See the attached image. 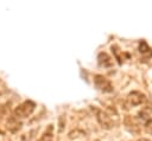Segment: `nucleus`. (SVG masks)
I'll return each mask as SVG.
<instances>
[{"instance_id": "nucleus-6", "label": "nucleus", "mask_w": 152, "mask_h": 141, "mask_svg": "<svg viewBox=\"0 0 152 141\" xmlns=\"http://www.w3.org/2000/svg\"><path fill=\"white\" fill-rule=\"evenodd\" d=\"M21 122L18 120V118H15L13 115L12 116H10L8 118H7V122H6V128L11 132V133H18L20 129H21Z\"/></svg>"}, {"instance_id": "nucleus-3", "label": "nucleus", "mask_w": 152, "mask_h": 141, "mask_svg": "<svg viewBox=\"0 0 152 141\" xmlns=\"http://www.w3.org/2000/svg\"><path fill=\"white\" fill-rule=\"evenodd\" d=\"M94 85L96 86V89H99L102 92H112L113 91L112 83L102 75H95L94 76Z\"/></svg>"}, {"instance_id": "nucleus-9", "label": "nucleus", "mask_w": 152, "mask_h": 141, "mask_svg": "<svg viewBox=\"0 0 152 141\" xmlns=\"http://www.w3.org/2000/svg\"><path fill=\"white\" fill-rule=\"evenodd\" d=\"M84 136H87V132L83 129H80V128L72 129L68 134V139H70V140H77V139H82Z\"/></svg>"}, {"instance_id": "nucleus-13", "label": "nucleus", "mask_w": 152, "mask_h": 141, "mask_svg": "<svg viewBox=\"0 0 152 141\" xmlns=\"http://www.w3.org/2000/svg\"><path fill=\"white\" fill-rule=\"evenodd\" d=\"M137 141H150L148 139H146V137H140V139H138Z\"/></svg>"}, {"instance_id": "nucleus-4", "label": "nucleus", "mask_w": 152, "mask_h": 141, "mask_svg": "<svg viewBox=\"0 0 152 141\" xmlns=\"http://www.w3.org/2000/svg\"><path fill=\"white\" fill-rule=\"evenodd\" d=\"M127 102L131 107H138L146 102V95L140 91H132L127 96Z\"/></svg>"}, {"instance_id": "nucleus-2", "label": "nucleus", "mask_w": 152, "mask_h": 141, "mask_svg": "<svg viewBox=\"0 0 152 141\" xmlns=\"http://www.w3.org/2000/svg\"><path fill=\"white\" fill-rule=\"evenodd\" d=\"M90 109H91V111H93V114H94L96 121L99 122V124H100L103 129H107V130H108V129H112V128L114 127L115 123L110 120V117L106 114V111L99 109L97 107H93V105H90Z\"/></svg>"}, {"instance_id": "nucleus-11", "label": "nucleus", "mask_w": 152, "mask_h": 141, "mask_svg": "<svg viewBox=\"0 0 152 141\" xmlns=\"http://www.w3.org/2000/svg\"><path fill=\"white\" fill-rule=\"evenodd\" d=\"M140 52L141 53H146V52H148L150 55H152V49H150L148 47V45L146 44V41H144V40H141L140 41Z\"/></svg>"}, {"instance_id": "nucleus-7", "label": "nucleus", "mask_w": 152, "mask_h": 141, "mask_svg": "<svg viewBox=\"0 0 152 141\" xmlns=\"http://www.w3.org/2000/svg\"><path fill=\"white\" fill-rule=\"evenodd\" d=\"M53 124H49V127L44 130V133L39 136L37 141H53L55 139V132H53Z\"/></svg>"}, {"instance_id": "nucleus-10", "label": "nucleus", "mask_w": 152, "mask_h": 141, "mask_svg": "<svg viewBox=\"0 0 152 141\" xmlns=\"http://www.w3.org/2000/svg\"><path fill=\"white\" fill-rule=\"evenodd\" d=\"M65 123H66V120H65V116L64 115H61L58 117V133H63L64 129H65Z\"/></svg>"}, {"instance_id": "nucleus-1", "label": "nucleus", "mask_w": 152, "mask_h": 141, "mask_svg": "<svg viewBox=\"0 0 152 141\" xmlns=\"http://www.w3.org/2000/svg\"><path fill=\"white\" fill-rule=\"evenodd\" d=\"M36 107H37V105H36V103H34L33 101L26 100V101H24L23 103H20L19 105L15 107V109L13 110V116H14L15 118H18V120H20V118H26V117H28V116L34 111Z\"/></svg>"}, {"instance_id": "nucleus-5", "label": "nucleus", "mask_w": 152, "mask_h": 141, "mask_svg": "<svg viewBox=\"0 0 152 141\" xmlns=\"http://www.w3.org/2000/svg\"><path fill=\"white\" fill-rule=\"evenodd\" d=\"M124 124L125 127L132 133V134H139L140 133V123L138 122V120L133 116H125L124 118Z\"/></svg>"}, {"instance_id": "nucleus-8", "label": "nucleus", "mask_w": 152, "mask_h": 141, "mask_svg": "<svg viewBox=\"0 0 152 141\" xmlns=\"http://www.w3.org/2000/svg\"><path fill=\"white\" fill-rule=\"evenodd\" d=\"M97 62H99V65H101V66H103V68H109V66H112V64H113L112 58H110L106 52L99 53V56H97Z\"/></svg>"}, {"instance_id": "nucleus-12", "label": "nucleus", "mask_w": 152, "mask_h": 141, "mask_svg": "<svg viewBox=\"0 0 152 141\" xmlns=\"http://www.w3.org/2000/svg\"><path fill=\"white\" fill-rule=\"evenodd\" d=\"M145 128H146V132H147V133L152 134V120H151V118L145 123Z\"/></svg>"}]
</instances>
